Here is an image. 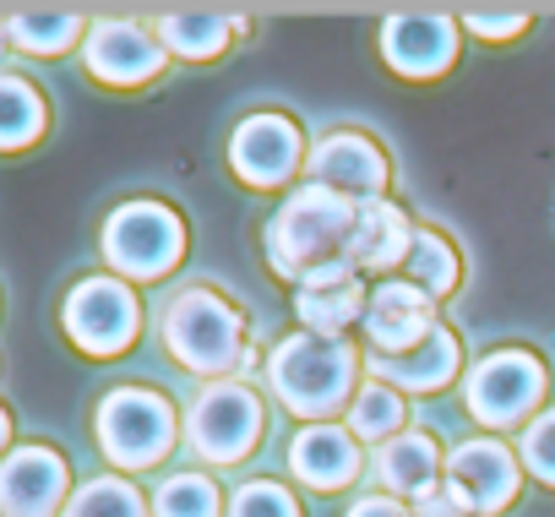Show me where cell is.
I'll list each match as a JSON object with an SVG mask.
<instances>
[{"label": "cell", "instance_id": "cell-21", "mask_svg": "<svg viewBox=\"0 0 555 517\" xmlns=\"http://www.w3.org/2000/svg\"><path fill=\"white\" fill-rule=\"evenodd\" d=\"M365 289L360 279H333V284H300L295 295V311L306 322V333H322V338H338L344 327L365 322Z\"/></svg>", "mask_w": 555, "mask_h": 517}, {"label": "cell", "instance_id": "cell-19", "mask_svg": "<svg viewBox=\"0 0 555 517\" xmlns=\"http://www.w3.org/2000/svg\"><path fill=\"white\" fill-rule=\"evenodd\" d=\"M376 474H382L387 495H414L420 501V495L441 490L436 479L447 474V463H441V447L425 430H403L387 447H376Z\"/></svg>", "mask_w": 555, "mask_h": 517}, {"label": "cell", "instance_id": "cell-23", "mask_svg": "<svg viewBox=\"0 0 555 517\" xmlns=\"http://www.w3.org/2000/svg\"><path fill=\"white\" fill-rule=\"evenodd\" d=\"M403 268H409V284H414V289H425L430 300L452 295V289H457V279H463L452 240H447V234H436V229H414V250H409V262H403Z\"/></svg>", "mask_w": 555, "mask_h": 517}, {"label": "cell", "instance_id": "cell-29", "mask_svg": "<svg viewBox=\"0 0 555 517\" xmlns=\"http://www.w3.org/2000/svg\"><path fill=\"white\" fill-rule=\"evenodd\" d=\"M522 468L533 474V479H544V484H555V409H544V414H533L528 425H522Z\"/></svg>", "mask_w": 555, "mask_h": 517}, {"label": "cell", "instance_id": "cell-32", "mask_svg": "<svg viewBox=\"0 0 555 517\" xmlns=\"http://www.w3.org/2000/svg\"><path fill=\"white\" fill-rule=\"evenodd\" d=\"M349 517H409L392 495H365V501H354V512Z\"/></svg>", "mask_w": 555, "mask_h": 517}, {"label": "cell", "instance_id": "cell-18", "mask_svg": "<svg viewBox=\"0 0 555 517\" xmlns=\"http://www.w3.org/2000/svg\"><path fill=\"white\" fill-rule=\"evenodd\" d=\"M289 468L311 484V490H344L360 474V441L344 425H306L289 441Z\"/></svg>", "mask_w": 555, "mask_h": 517}, {"label": "cell", "instance_id": "cell-12", "mask_svg": "<svg viewBox=\"0 0 555 517\" xmlns=\"http://www.w3.org/2000/svg\"><path fill=\"white\" fill-rule=\"evenodd\" d=\"M441 479H447V495L463 512H501L517 495V457L501 441L479 436V441H463L447 457V474Z\"/></svg>", "mask_w": 555, "mask_h": 517}, {"label": "cell", "instance_id": "cell-15", "mask_svg": "<svg viewBox=\"0 0 555 517\" xmlns=\"http://www.w3.org/2000/svg\"><path fill=\"white\" fill-rule=\"evenodd\" d=\"M430 295L414 289V284H398V279H382L365 300V338H371V354H409L414 344H425L436 333L430 322Z\"/></svg>", "mask_w": 555, "mask_h": 517}, {"label": "cell", "instance_id": "cell-33", "mask_svg": "<svg viewBox=\"0 0 555 517\" xmlns=\"http://www.w3.org/2000/svg\"><path fill=\"white\" fill-rule=\"evenodd\" d=\"M7 441H12V419H7V409H0V452H7Z\"/></svg>", "mask_w": 555, "mask_h": 517}, {"label": "cell", "instance_id": "cell-20", "mask_svg": "<svg viewBox=\"0 0 555 517\" xmlns=\"http://www.w3.org/2000/svg\"><path fill=\"white\" fill-rule=\"evenodd\" d=\"M234 28H240V17H234V12H164L153 34H158V44H164L169 55L212 61V55H223V50H229Z\"/></svg>", "mask_w": 555, "mask_h": 517}, {"label": "cell", "instance_id": "cell-27", "mask_svg": "<svg viewBox=\"0 0 555 517\" xmlns=\"http://www.w3.org/2000/svg\"><path fill=\"white\" fill-rule=\"evenodd\" d=\"M61 517H147V501L137 495L131 479L104 474V479H88V484L66 501Z\"/></svg>", "mask_w": 555, "mask_h": 517}, {"label": "cell", "instance_id": "cell-10", "mask_svg": "<svg viewBox=\"0 0 555 517\" xmlns=\"http://www.w3.org/2000/svg\"><path fill=\"white\" fill-rule=\"evenodd\" d=\"M82 61L99 82L109 88H142L164 72L169 50L158 44V34H147L142 23H126V17H109V23H93L88 39H82Z\"/></svg>", "mask_w": 555, "mask_h": 517}, {"label": "cell", "instance_id": "cell-9", "mask_svg": "<svg viewBox=\"0 0 555 517\" xmlns=\"http://www.w3.org/2000/svg\"><path fill=\"white\" fill-rule=\"evenodd\" d=\"M300 158H306V142H300V126L289 115H250L229 137V164L256 191H272V185L295 180Z\"/></svg>", "mask_w": 555, "mask_h": 517}, {"label": "cell", "instance_id": "cell-4", "mask_svg": "<svg viewBox=\"0 0 555 517\" xmlns=\"http://www.w3.org/2000/svg\"><path fill=\"white\" fill-rule=\"evenodd\" d=\"M104 256L120 279H164L185 256V223L164 202H126L104 223Z\"/></svg>", "mask_w": 555, "mask_h": 517}, {"label": "cell", "instance_id": "cell-24", "mask_svg": "<svg viewBox=\"0 0 555 517\" xmlns=\"http://www.w3.org/2000/svg\"><path fill=\"white\" fill-rule=\"evenodd\" d=\"M349 436L354 441H376V447L403 436V392H392L387 382H365L354 392V403H349Z\"/></svg>", "mask_w": 555, "mask_h": 517}, {"label": "cell", "instance_id": "cell-30", "mask_svg": "<svg viewBox=\"0 0 555 517\" xmlns=\"http://www.w3.org/2000/svg\"><path fill=\"white\" fill-rule=\"evenodd\" d=\"M463 28H468V34H479V39H517V34L528 28V12H517V7H506V12L479 7V12H468V17H463Z\"/></svg>", "mask_w": 555, "mask_h": 517}, {"label": "cell", "instance_id": "cell-8", "mask_svg": "<svg viewBox=\"0 0 555 517\" xmlns=\"http://www.w3.org/2000/svg\"><path fill=\"white\" fill-rule=\"evenodd\" d=\"M72 344L82 354H126L137 344V327H142V311H137V295L120 284V279H82L72 295H66V311H61Z\"/></svg>", "mask_w": 555, "mask_h": 517}, {"label": "cell", "instance_id": "cell-13", "mask_svg": "<svg viewBox=\"0 0 555 517\" xmlns=\"http://www.w3.org/2000/svg\"><path fill=\"white\" fill-rule=\"evenodd\" d=\"M382 55L398 77H441L457 61V23L441 12H409V17H387L382 23Z\"/></svg>", "mask_w": 555, "mask_h": 517}, {"label": "cell", "instance_id": "cell-7", "mask_svg": "<svg viewBox=\"0 0 555 517\" xmlns=\"http://www.w3.org/2000/svg\"><path fill=\"white\" fill-rule=\"evenodd\" d=\"M544 387L550 382H544V360L539 354H528V349H495V354H485L468 371L463 398H468V414L479 425L506 430V425H528V414L544 403Z\"/></svg>", "mask_w": 555, "mask_h": 517}, {"label": "cell", "instance_id": "cell-14", "mask_svg": "<svg viewBox=\"0 0 555 517\" xmlns=\"http://www.w3.org/2000/svg\"><path fill=\"white\" fill-rule=\"evenodd\" d=\"M306 169H311L317 185H327V191H338L349 202H382V191H387V153L371 137H360V131L322 137Z\"/></svg>", "mask_w": 555, "mask_h": 517}, {"label": "cell", "instance_id": "cell-11", "mask_svg": "<svg viewBox=\"0 0 555 517\" xmlns=\"http://www.w3.org/2000/svg\"><path fill=\"white\" fill-rule=\"evenodd\" d=\"M66 457L50 447H17L0 457V517H61Z\"/></svg>", "mask_w": 555, "mask_h": 517}, {"label": "cell", "instance_id": "cell-3", "mask_svg": "<svg viewBox=\"0 0 555 517\" xmlns=\"http://www.w3.org/2000/svg\"><path fill=\"white\" fill-rule=\"evenodd\" d=\"M164 349L196 376L240 371V354L250 349L245 344V316L212 289H185L164 311Z\"/></svg>", "mask_w": 555, "mask_h": 517}, {"label": "cell", "instance_id": "cell-16", "mask_svg": "<svg viewBox=\"0 0 555 517\" xmlns=\"http://www.w3.org/2000/svg\"><path fill=\"white\" fill-rule=\"evenodd\" d=\"M371 382H387L392 392H441L457 365H463V349L447 327H436L425 344H414L409 354H371Z\"/></svg>", "mask_w": 555, "mask_h": 517}, {"label": "cell", "instance_id": "cell-28", "mask_svg": "<svg viewBox=\"0 0 555 517\" xmlns=\"http://www.w3.org/2000/svg\"><path fill=\"white\" fill-rule=\"evenodd\" d=\"M229 517H300V501H295L284 484L256 479V484H240V490H234Z\"/></svg>", "mask_w": 555, "mask_h": 517}, {"label": "cell", "instance_id": "cell-22", "mask_svg": "<svg viewBox=\"0 0 555 517\" xmlns=\"http://www.w3.org/2000/svg\"><path fill=\"white\" fill-rule=\"evenodd\" d=\"M82 39V17L77 12H12L7 17V44L28 50V55H61Z\"/></svg>", "mask_w": 555, "mask_h": 517}, {"label": "cell", "instance_id": "cell-5", "mask_svg": "<svg viewBox=\"0 0 555 517\" xmlns=\"http://www.w3.org/2000/svg\"><path fill=\"white\" fill-rule=\"evenodd\" d=\"M267 430V409L245 382H207L191 398L185 441L202 463H240Z\"/></svg>", "mask_w": 555, "mask_h": 517}, {"label": "cell", "instance_id": "cell-26", "mask_svg": "<svg viewBox=\"0 0 555 517\" xmlns=\"http://www.w3.org/2000/svg\"><path fill=\"white\" fill-rule=\"evenodd\" d=\"M223 495L207 474H169L153 490V517H218Z\"/></svg>", "mask_w": 555, "mask_h": 517}, {"label": "cell", "instance_id": "cell-17", "mask_svg": "<svg viewBox=\"0 0 555 517\" xmlns=\"http://www.w3.org/2000/svg\"><path fill=\"white\" fill-rule=\"evenodd\" d=\"M414 250V223L382 196V202H360V218H354V240H349V262L360 273H392L409 262Z\"/></svg>", "mask_w": 555, "mask_h": 517}, {"label": "cell", "instance_id": "cell-31", "mask_svg": "<svg viewBox=\"0 0 555 517\" xmlns=\"http://www.w3.org/2000/svg\"><path fill=\"white\" fill-rule=\"evenodd\" d=\"M414 517H468L452 495H447V484L441 490H430V495H420V506H414Z\"/></svg>", "mask_w": 555, "mask_h": 517}, {"label": "cell", "instance_id": "cell-1", "mask_svg": "<svg viewBox=\"0 0 555 517\" xmlns=\"http://www.w3.org/2000/svg\"><path fill=\"white\" fill-rule=\"evenodd\" d=\"M354 218H360V202L327 191V185H300L289 191V202L272 212L267 223V262L278 279H289L295 289L333 268V262H349V240H354Z\"/></svg>", "mask_w": 555, "mask_h": 517}, {"label": "cell", "instance_id": "cell-2", "mask_svg": "<svg viewBox=\"0 0 555 517\" xmlns=\"http://www.w3.org/2000/svg\"><path fill=\"white\" fill-rule=\"evenodd\" d=\"M267 382L289 414L300 419H327L344 403H354L360 382V354L344 338H322V333H295L267 354Z\"/></svg>", "mask_w": 555, "mask_h": 517}, {"label": "cell", "instance_id": "cell-25", "mask_svg": "<svg viewBox=\"0 0 555 517\" xmlns=\"http://www.w3.org/2000/svg\"><path fill=\"white\" fill-rule=\"evenodd\" d=\"M39 131H44V99H39V88L34 82H23V77H12V72H0V147H28V142H39Z\"/></svg>", "mask_w": 555, "mask_h": 517}, {"label": "cell", "instance_id": "cell-6", "mask_svg": "<svg viewBox=\"0 0 555 517\" xmlns=\"http://www.w3.org/2000/svg\"><path fill=\"white\" fill-rule=\"evenodd\" d=\"M99 447L115 468H153L175 447V409L147 387H115L99 403Z\"/></svg>", "mask_w": 555, "mask_h": 517}]
</instances>
